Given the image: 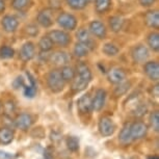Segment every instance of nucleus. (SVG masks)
<instances>
[{
	"mask_svg": "<svg viewBox=\"0 0 159 159\" xmlns=\"http://www.w3.org/2000/svg\"><path fill=\"white\" fill-rule=\"evenodd\" d=\"M47 84L50 91L55 94L64 91L66 82L61 78V71L56 70V69L50 71L47 75Z\"/></svg>",
	"mask_w": 159,
	"mask_h": 159,
	"instance_id": "obj_1",
	"label": "nucleus"
},
{
	"mask_svg": "<svg viewBox=\"0 0 159 159\" xmlns=\"http://www.w3.org/2000/svg\"><path fill=\"white\" fill-rule=\"evenodd\" d=\"M48 37L50 38V40L52 41L53 44L57 45L59 47H67L71 43L70 34L64 30H59V29L51 30L48 34Z\"/></svg>",
	"mask_w": 159,
	"mask_h": 159,
	"instance_id": "obj_2",
	"label": "nucleus"
},
{
	"mask_svg": "<svg viewBox=\"0 0 159 159\" xmlns=\"http://www.w3.org/2000/svg\"><path fill=\"white\" fill-rule=\"evenodd\" d=\"M56 22L66 30H74L77 27V19L74 15L69 13H61L57 16Z\"/></svg>",
	"mask_w": 159,
	"mask_h": 159,
	"instance_id": "obj_3",
	"label": "nucleus"
},
{
	"mask_svg": "<svg viewBox=\"0 0 159 159\" xmlns=\"http://www.w3.org/2000/svg\"><path fill=\"white\" fill-rule=\"evenodd\" d=\"M99 132L102 136L108 137L111 136L116 131V125L113 121L108 116H102L98 124Z\"/></svg>",
	"mask_w": 159,
	"mask_h": 159,
	"instance_id": "obj_4",
	"label": "nucleus"
},
{
	"mask_svg": "<svg viewBox=\"0 0 159 159\" xmlns=\"http://www.w3.org/2000/svg\"><path fill=\"white\" fill-rule=\"evenodd\" d=\"M131 56L134 62H137V64L146 62L150 56L149 49L143 45H136L131 51Z\"/></svg>",
	"mask_w": 159,
	"mask_h": 159,
	"instance_id": "obj_5",
	"label": "nucleus"
},
{
	"mask_svg": "<svg viewBox=\"0 0 159 159\" xmlns=\"http://www.w3.org/2000/svg\"><path fill=\"white\" fill-rule=\"evenodd\" d=\"M130 132L133 140L142 139L148 133V126L143 122H134L130 124Z\"/></svg>",
	"mask_w": 159,
	"mask_h": 159,
	"instance_id": "obj_6",
	"label": "nucleus"
},
{
	"mask_svg": "<svg viewBox=\"0 0 159 159\" xmlns=\"http://www.w3.org/2000/svg\"><path fill=\"white\" fill-rule=\"evenodd\" d=\"M34 122V118H32L31 115H29V113H20L15 119L14 125L15 127L20 129V130L26 131L31 127Z\"/></svg>",
	"mask_w": 159,
	"mask_h": 159,
	"instance_id": "obj_7",
	"label": "nucleus"
},
{
	"mask_svg": "<svg viewBox=\"0 0 159 159\" xmlns=\"http://www.w3.org/2000/svg\"><path fill=\"white\" fill-rule=\"evenodd\" d=\"M89 31L91 32L94 37L98 38L99 40H103L107 35L106 26H105L101 21H98V20L92 21V22L89 23Z\"/></svg>",
	"mask_w": 159,
	"mask_h": 159,
	"instance_id": "obj_8",
	"label": "nucleus"
},
{
	"mask_svg": "<svg viewBox=\"0 0 159 159\" xmlns=\"http://www.w3.org/2000/svg\"><path fill=\"white\" fill-rule=\"evenodd\" d=\"M1 26L5 32L11 34V32H15L17 30L18 26H19V20L13 15H7V16L2 18Z\"/></svg>",
	"mask_w": 159,
	"mask_h": 159,
	"instance_id": "obj_9",
	"label": "nucleus"
},
{
	"mask_svg": "<svg viewBox=\"0 0 159 159\" xmlns=\"http://www.w3.org/2000/svg\"><path fill=\"white\" fill-rule=\"evenodd\" d=\"M52 10L50 8H44L38 14L37 21L41 26L45 28H49L53 25V17H52Z\"/></svg>",
	"mask_w": 159,
	"mask_h": 159,
	"instance_id": "obj_10",
	"label": "nucleus"
},
{
	"mask_svg": "<svg viewBox=\"0 0 159 159\" xmlns=\"http://www.w3.org/2000/svg\"><path fill=\"white\" fill-rule=\"evenodd\" d=\"M126 77H127L126 72L120 68H113L107 73V79L112 84H119V83L125 81Z\"/></svg>",
	"mask_w": 159,
	"mask_h": 159,
	"instance_id": "obj_11",
	"label": "nucleus"
},
{
	"mask_svg": "<svg viewBox=\"0 0 159 159\" xmlns=\"http://www.w3.org/2000/svg\"><path fill=\"white\" fill-rule=\"evenodd\" d=\"M35 56V46L32 42H26L20 49V57L23 61H31Z\"/></svg>",
	"mask_w": 159,
	"mask_h": 159,
	"instance_id": "obj_12",
	"label": "nucleus"
},
{
	"mask_svg": "<svg viewBox=\"0 0 159 159\" xmlns=\"http://www.w3.org/2000/svg\"><path fill=\"white\" fill-rule=\"evenodd\" d=\"M105 102H106V92L103 89H99L95 93V97L92 99L93 110L100 111L103 108Z\"/></svg>",
	"mask_w": 159,
	"mask_h": 159,
	"instance_id": "obj_13",
	"label": "nucleus"
},
{
	"mask_svg": "<svg viewBox=\"0 0 159 159\" xmlns=\"http://www.w3.org/2000/svg\"><path fill=\"white\" fill-rule=\"evenodd\" d=\"M145 74L152 81H158L159 79V65L157 61H147L143 67Z\"/></svg>",
	"mask_w": 159,
	"mask_h": 159,
	"instance_id": "obj_14",
	"label": "nucleus"
},
{
	"mask_svg": "<svg viewBox=\"0 0 159 159\" xmlns=\"http://www.w3.org/2000/svg\"><path fill=\"white\" fill-rule=\"evenodd\" d=\"M77 108L81 113H89L93 110L92 98L89 95L81 96L77 101Z\"/></svg>",
	"mask_w": 159,
	"mask_h": 159,
	"instance_id": "obj_15",
	"label": "nucleus"
},
{
	"mask_svg": "<svg viewBox=\"0 0 159 159\" xmlns=\"http://www.w3.org/2000/svg\"><path fill=\"white\" fill-rule=\"evenodd\" d=\"M28 77V80H29V84L24 86V96H25L26 98H34V96L37 95V92H38V86H37V82H35L34 76L30 74V73H26Z\"/></svg>",
	"mask_w": 159,
	"mask_h": 159,
	"instance_id": "obj_16",
	"label": "nucleus"
},
{
	"mask_svg": "<svg viewBox=\"0 0 159 159\" xmlns=\"http://www.w3.org/2000/svg\"><path fill=\"white\" fill-rule=\"evenodd\" d=\"M49 61L56 66H62L64 67L69 62L70 57H69L68 53L64 52V51H56V52L50 55Z\"/></svg>",
	"mask_w": 159,
	"mask_h": 159,
	"instance_id": "obj_17",
	"label": "nucleus"
},
{
	"mask_svg": "<svg viewBox=\"0 0 159 159\" xmlns=\"http://www.w3.org/2000/svg\"><path fill=\"white\" fill-rule=\"evenodd\" d=\"M145 22L149 27L153 29L159 28V13L157 10L149 11L145 15Z\"/></svg>",
	"mask_w": 159,
	"mask_h": 159,
	"instance_id": "obj_18",
	"label": "nucleus"
},
{
	"mask_svg": "<svg viewBox=\"0 0 159 159\" xmlns=\"http://www.w3.org/2000/svg\"><path fill=\"white\" fill-rule=\"evenodd\" d=\"M76 38H77V41L80 42V43H83L85 44L86 46L89 48V50L94 48V42L92 41V38H91V34L88 29L85 28H80L79 30L77 31L76 34Z\"/></svg>",
	"mask_w": 159,
	"mask_h": 159,
	"instance_id": "obj_19",
	"label": "nucleus"
},
{
	"mask_svg": "<svg viewBox=\"0 0 159 159\" xmlns=\"http://www.w3.org/2000/svg\"><path fill=\"white\" fill-rule=\"evenodd\" d=\"M76 76L81 78L83 80H85V81H88L89 83L91 82L93 79V74H92L91 69H89V66H86L85 64H79L77 66V75Z\"/></svg>",
	"mask_w": 159,
	"mask_h": 159,
	"instance_id": "obj_20",
	"label": "nucleus"
},
{
	"mask_svg": "<svg viewBox=\"0 0 159 159\" xmlns=\"http://www.w3.org/2000/svg\"><path fill=\"white\" fill-rule=\"evenodd\" d=\"M14 140V131L11 128H0V143L1 145H10Z\"/></svg>",
	"mask_w": 159,
	"mask_h": 159,
	"instance_id": "obj_21",
	"label": "nucleus"
},
{
	"mask_svg": "<svg viewBox=\"0 0 159 159\" xmlns=\"http://www.w3.org/2000/svg\"><path fill=\"white\" fill-rule=\"evenodd\" d=\"M119 140L122 145H129L133 142L131 136V132H130V124H126L124 127L122 128V130L120 131L119 134Z\"/></svg>",
	"mask_w": 159,
	"mask_h": 159,
	"instance_id": "obj_22",
	"label": "nucleus"
},
{
	"mask_svg": "<svg viewBox=\"0 0 159 159\" xmlns=\"http://www.w3.org/2000/svg\"><path fill=\"white\" fill-rule=\"evenodd\" d=\"M124 23V18L121 16H112L109 18V27L111 29V31L116 32V34H118V32L122 30Z\"/></svg>",
	"mask_w": 159,
	"mask_h": 159,
	"instance_id": "obj_23",
	"label": "nucleus"
},
{
	"mask_svg": "<svg viewBox=\"0 0 159 159\" xmlns=\"http://www.w3.org/2000/svg\"><path fill=\"white\" fill-rule=\"evenodd\" d=\"M72 81H73L72 82V91L74 93H80V92L84 91L89 85L88 81L81 79V78H79L78 76H76V75H75L74 79L72 80Z\"/></svg>",
	"mask_w": 159,
	"mask_h": 159,
	"instance_id": "obj_24",
	"label": "nucleus"
},
{
	"mask_svg": "<svg viewBox=\"0 0 159 159\" xmlns=\"http://www.w3.org/2000/svg\"><path fill=\"white\" fill-rule=\"evenodd\" d=\"M93 0H66L67 4L75 11H80L85 8Z\"/></svg>",
	"mask_w": 159,
	"mask_h": 159,
	"instance_id": "obj_25",
	"label": "nucleus"
},
{
	"mask_svg": "<svg viewBox=\"0 0 159 159\" xmlns=\"http://www.w3.org/2000/svg\"><path fill=\"white\" fill-rule=\"evenodd\" d=\"M111 7V0H95V10L98 14H105Z\"/></svg>",
	"mask_w": 159,
	"mask_h": 159,
	"instance_id": "obj_26",
	"label": "nucleus"
},
{
	"mask_svg": "<svg viewBox=\"0 0 159 159\" xmlns=\"http://www.w3.org/2000/svg\"><path fill=\"white\" fill-rule=\"evenodd\" d=\"M73 52H74L75 56H77V57H85V56H88L89 53V48L86 46L85 44L77 42L76 45L74 46Z\"/></svg>",
	"mask_w": 159,
	"mask_h": 159,
	"instance_id": "obj_27",
	"label": "nucleus"
},
{
	"mask_svg": "<svg viewBox=\"0 0 159 159\" xmlns=\"http://www.w3.org/2000/svg\"><path fill=\"white\" fill-rule=\"evenodd\" d=\"M147 42H148L149 47L151 48L153 51L158 52L159 51V34L157 31L151 32V34L148 35Z\"/></svg>",
	"mask_w": 159,
	"mask_h": 159,
	"instance_id": "obj_28",
	"label": "nucleus"
},
{
	"mask_svg": "<svg viewBox=\"0 0 159 159\" xmlns=\"http://www.w3.org/2000/svg\"><path fill=\"white\" fill-rule=\"evenodd\" d=\"M61 78L64 79L65 82L67 81H72L74 79L75 75H76V71L74 70V68L70 67V66H64L61 70Z\"/></svg>",
	"mask_w": 159,
	"mask_h": 159,
	"instance_id": "obj_29",
	"label": "nucleus"
},
{
	"mask_svg": "<svg viewBox=\"0 0 159 159\" xmlns=\"http://www.w3.org/2000/svg\"><path fill=\"white\" fill-rule=\"evenodd\" d=\"M53 45L54 44L52 43V41L50 40V38L48 37V35L43 37L40 41H39V48H40V50L42 52H45V53L52 50Z\"/></svg>",
	"mask_w": 159,
	"mask_h": 159,
	"instance_id": "obj_30",
	"label": "nucleus"
},
{
	"mask_svg": "<svg viewBox=\"0 0 159 159\" xmlns=\"http://www.w3.org/2000/svg\"><path fill=\"white\" fill-rule=\"evenodd\" d=\"M119 51H120L119 48L112 43H106L103 46V48H102V52H103L106 56H110V57H111V56L118 55Z\"/></svg>",
	"mask_w": 159,
	"mask_h": 159,
	"instance_id": "obj_31",
	"label": "nucleus"
},
{
	"mask_svg": "<svg viewBox=\"0 0 159 159\" xmlns=\"http://www.w3.org/2000/svg\"><path fill=\"white\" fill-rule=\"evenodd\" d=\"M66 143H67L68 149L71 152H77L79 151V139L77 136H69L66 139Z\"/></svg>",
	"mask_w": 159,
	"mask_h": 159,
	"instance_id": "obj_32",
	"label": "nucleus"
},
{
	"mask_svg": "<svg viewBox=\"0 0 159 159\" xmlns=\"http://www.w3.org/2000/svg\"><path fill=\"white\" fill-rule=\"evenodd\" d=\"M130 86H131V83L129 81H123L121 83H119L118 86L115 89V95L116 96V97L125 95L126 93L129 91Z\"/></svg>",
	"mask_w": 159,
	"mask_h": 159,
	"instance_id": "obj_33",
	"label": "nucleus"
},
{
	"mask_svg": "<svg viewBox=\"0 0 159 159\" xmlns=\"http://www.w3.org/2000/svg\"><path fill=\"white\" fill-rule=\"evenodd\" d=\"M15 50L10 46H2L0 48V57L3 59H10L14 57Z\"/></svg>",
	"mask_w": 159,
	"mask_h": 159,
	"instance_id": "obj_34",
	"label": "nucleus"
},
{
	"mask_svg": "<svg viewBox=\"0 0 159 159\" xmlns=\"http://www.w3.org/2000/svg\"><path fill=\"white\" fill-rule=\"evenodd\" d=\"M150 124L153 130L158 132L159 131V113L158 111H153L150 115Z\"/></svg>",
	"mask_w": 159,
	"mask_h": 159,
	"instance_id": "obj_35",
	"label": "nucleus"
},
{
	"mask_svg": "<svg viewBox=\"0 0 159 159\" xmlns=\"http://www.w3.org/2000/svg\"><path fill=\"white\" fill-rule=\"evenodd\" d=\"M29 4V0H11V7L16 11H23Z\"/></svg>",
	"mask_w": 159,
	"mask_h": 159,
	"instance_id": "obj_36",
	"label": "nucleus"
},
{
	"mask_svg": "<svg viewBox=\"0 0 159 159\" xmlns=\"http://www.w3.org/2000/svg\"><path fill=\"white\" fill-rule=\"evenodd\" d=\"M25 31H26V34H27L28 35L35 37V35L39 34V28H38L37 25H34V24H30V25L26 26Z\"/></svg>",
	"mask_w": 159,
	"mask_h": 159,
	"instance_id": "obj_37",
	"label": "nucleus"
},
{
	"mask_svg": "<svg viewBox=\"0 0 159 159\" xmlns=\"http://www.w3.org/2000/svg\"><path fill=\"white\" fill-rule=\"evenodd\" d=\"M13 86H14V89H20V88H24V86H25V79H24L22 76L17 77L16 79L14 80Z\"/></svg>",
	"mask_w": 159,
	"mask_h": 159,
	"instance_id": "obj_38",
	"label": "nucleus"
},
{
	"mask_svg": "<svg viewBox=\"0 0 159 159\" xmlns=\"http://www.w3.org/2000/svg\"><path fill=\"white\" fill-rule=\"evenodd\" d=\"M146 112H147V107L143 104H139V105H137V107L134 109L133 115L136 116H142L143 115H146Z\"/></svg>",
	"mask_w": 159,
	"mask_h": 159,
	"instance_id": "obj_39",
	"label": "nucleus"
},
{
	"mask_svg": "<svg viewBox=\"0 0 159 159\" xmlns=\"http://www.w3.org/2000/svg\"><path fill=\"white\" fill-rule=\"evenodd\" d=\"M17 156L0 149V159H16Z\"/></svg>",
	"mask_w": 159,
	"mask_h": 159,
	"instance_id": "obj_40",
	"label": "nucleus"
},
{
	"mask_svg": "<svg viewBox=\"0 0 159 159\" xmlns=\"http://www.w3.org/2000/svg\"><path fill=\"white\" fill-rule=\"evenodd\" d=\"M139 4L143 7H150L156 2V0H139Z\"/></svg>",
	"mask_w": 159,
	"mask_h": 159,
	"instance_id": "obj_41",
	"label": "nucleus"
},
{
	"mask_svg": "<svg viewBox=\"0 0 159 159\" xmlns=\"http://www.w3.org/2000/svg\"><path fill=\"white\" fill-rule=\"evenodd\" d=\"M152 95L154 96V97L158 98V96H159V85L158 84H156L154 88L152 89Z\"/></svg>",
	"mask_w": 159,
	"mask_h": 159,
	"instance_id": "obj_42",
	"label": "nucleus"
},
{
	"mask_svg": "<svg viewBox=\"0 0 159 159\" xmlns=\"http://www.w3.org/2000/svg\"><path fill=\"white\" fill-rule=\"evenodd\" d=\"M5 11V2L4 0H0V14H2Z\"/></svg>",
	"mask_w": 159,
	"mask_h": 159,
	"instance_id": "obj_43",
	"label": "nucleus"
},
{
	"mask_svg": "<svg viewBox=\"0 0 159 159\" xmlns=\"http://www.w3.org/2000/svg\"><path fill=\"white\" fill-rule=\"evenodd\" d=\"M43 159H52V158H51L50 153H48L47 151H45V153H44V158Z\"/></svg>",
	"mask_w": 159,
	"mask_h": 159,
	"instance_id": "obj_44",
	"label": "nucleus"
},
{
	"mask_svg": "<svg viewBox=\"0 0 159 159\" xmlns=\"http://www.w3.org/2000/svg\"><path fill=\"white\" fill-rule=\"evenodd\" d=\"M50 3L52 4V5H54V4H57V5H56V7H58V5H59V3H61V2H59V0H58V2L56 1V0H53V1H50Z\"/></svg>",
	"mask_w": 159,
	"mask_h": 159,
	"instance_id": "obj_45",
	"label": "nucleus"
},
{
	"mask_svg": "<svg viewBox=\"0 0 159 159\" xmlns=\"http://www.w3.org/2000/svg\"><path fill=\"white\" fill-rule=\"evenodd\" d=\"M148 159H159L158 156H156V155H152V156H149Z\"/></svg>",
	"mask_w": 159,
	"mask_h": 159,
	"instance_id": "obj_46",
	"label": "nucleus"
},
{
	"mask_svg": "<svg viewBox=\"0 0 159 159\" xmlns=\"http://www.w3.org/2000/svg\"><path fill=\"white\" fill-rule=\"evenodd\" d=\"M0 109H1V102H0Z\"/></svg>",
	"mask_w": 159,
	"mask_h": 159,
	"instance_id": "obj_47",
	"label": "nucleus"
}]
</instances>
